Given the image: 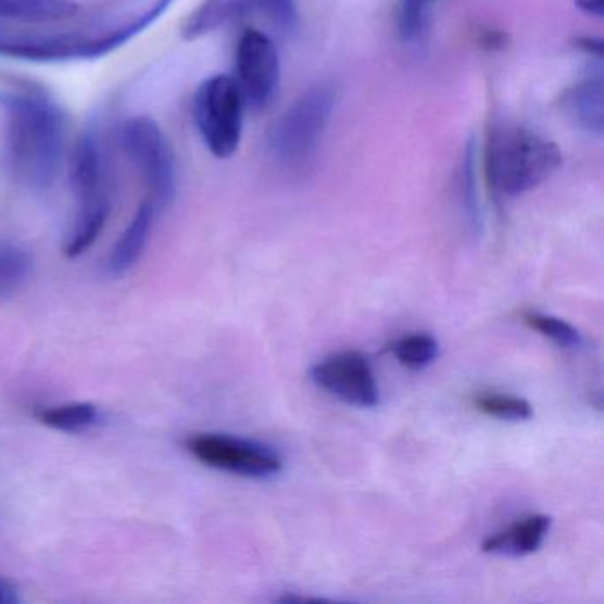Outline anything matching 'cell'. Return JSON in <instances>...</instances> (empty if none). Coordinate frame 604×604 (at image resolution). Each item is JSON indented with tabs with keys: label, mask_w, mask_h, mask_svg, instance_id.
I'll list each match as a JSON object with an SVG mask.
<instances>
[{
	"label": "cell",
	"mask_w": 604,
	"mask_h": 604,
	"mask_svg": "<svg viewBox=\"0 0 604 604\" xmlns=\"http://www.w3.org/2000/svg\"><path fill=\"white\" fill-rule=\"evenodd\" d=\"M578 47L580 49L586 50V52L592 53L595 58L601 59L603 58V41L601 39L594 38H580L578 41Z\"/></svg>",
	"instance_id": "25"
},
{
	"label": "cell",
	"mask_w": 604,
	"mask_h": 604,
	"mask_svg": "<svg viewBox=\"0 0 604 604\" xmlns=\"http://www.w3.org/2000/svg\"><path fill=\"white\" fill-rule=\"evenodd\" d=\"M72 187L77 196V216L64 246L67 257H78L91 249L111 215L105 159L91 134L78 139L72 156Z\"/></svg>",
	"instance_id": "3"
},
{
	"label": "cell",
	"mask_w": 604,
	"mask_h": 604,
	"mask_svg": "<svg viewBox=\"0 0 604 604\" xmlns=\"http://www.w3.org/2000/svg\"><path fill=\"white\" fill-rule=\"evenodd\" d=\"M78 13L75 0H0V20L20 24H55Z\"/></svg>",
	"instance_id": "15"
},
{
	"label": "cell",
	"mask_w": 604,
	"mask_h": 604,
	"mask_svg": "<svg viewBox=\"0 0 604 604\" xmlns=\"http://www.w3.org/2000/svg\"><path fill=\"white\" fill-rule=\"evenodd\" d=\"M431 2H432V0H431Z\"/></svg>",
	"instance_id": "27"
},
{
	"label": "cell",
	"mask_w": 604,
	"mask_h": 604,
	"mask_svg": "<svg viewBox=\"0 0 604 604\" xmlns=\"http://www.w3.org/2000/svg\"><path fill=\"white\" fill-rule=\"evenodd\" d=\"M564 106L583 130L601 137L604 131V83L601 72L571 87L564 97Z\"/></svg>",
	"instance_id": "14"
},
{
	"label": "cell",
	"mask_w": 604,
	"mask_h": 604,
	"mask_svg": "<svg viewBox=\"0 0 604 604\" xmlns=\"http://www.w3.org/2000/svg\"><path fill=\"white\" fill-rule=\"evenodd\" d=\"M154 213H156V206L148 197L140 204L125 232L121 235L119 241L112 249L111 257H109V272L114 277L125 275L128 269L139 263L140 257L144 254L146 246H148L151 229H153Z\"/></svg>",
	"instance_id": "13"
},
{
	"label": "cell",
	"mask_w": 604,
	"mask_h": 604,
	"mask_svg": "<svg viewBox=\"0 0 604 604\" xmlns=\"http://www.w3.org/2000/svg\"><path fill=\"white\" fill-rule=\"evenodd\" d=\"M475 408L485 413L488 417L511 420V423H523L532 418V404L527 399L508 393H482L475 398Z\"/></svg>",
	"instance_id": "21"
},
{
	"label": "cell",
	"mask_w": 604,
	"mask_h": 604,
	"mask_svg": "<svg viewBox=\"0 0 604 604\" xmlns=\"http://www.w3.org/2000/svg\"><path fill=\"white\" fill-rule=\"evenodd\" d=\"M8 156L22 185L47 190L59 178L66 146V119L55 103L39 95L4 98Z\"/></svg>",
	"instance_id": "1"
},
{
	"label": "cell",
	"mask_w": 604,
	"mask_h": 604,
	"mask_svg": "<svg viewBox=\"0 0 604 604\" xmlns=\"http://www.w3.org/2000/svg\"><path fill=\"white\" fill-rule=\"evenodd\" d=\"M235 80L250 109L260 111L268 105L280 83V59L269 36L257 29L241 34L236 47Z\"/></svg>",
	"instance_id": "9"
},
{
	"label": "cell",
	"mask_w": 604,
	"mask_h": 604,
	"mask_svg": "<svg viewBox=\"0 0 604 604\" xmlns=\"http://www.w3.org/2000/svg\"><path fill=\"white\" fill-rule=\"evenodd\" d=\"M156 22L153 11H146L139 18L121 25L100 38L83 36H30V38H8L0 36V55L5 58L38 61V63H61L75 59H98L121 49L135 36L144 33Z\"/></svg>",
	"instance_id": "6"
},
{
	"label": "cell",
	"mask_w": 604,
	"mask_h": 604,
	"mask_svg": "<svg viewBox=\"0 0 604 604\" xmlns=\"http://www.w3.org/2000/svg\"><path fill=\"white\" fill-rule=\"evenodd\" d=\"M121 148L139 171L154 206H167L176 193V156L156 121L137 115L121 126Z\"/></svg>",
	"instance_id": "7"
},
{
	"label": "cell",
	"mask_w": 604,
	"mask_h": 604,
	"mask_svg": "<svg viewBox=\"0 0 604 604\" xmlns=\"http://www.w3.org/2000/svg\"><path fill=\"white\" fill-rule=\"evenodd\" d=\"M475 159H477V151H475L474 140H470L466 146L465 160L461 168V201L471 232H479L482 229V212H480L479 193H477Z\"/></svg>",
	"instance_id": "22"
},
{
	"label": "cell",
	"mask_w": 604,
	"mask_h": 604,
	"mask_svg": "<svg viewBox=\"0 0 604 604\" xmlns=\"http://www.w3.org/2000/svg\"><path fill=\"white\" fill-rule=\"evenodd\" d=\"M255 16L266 20L280 33H293L298 29L297 0H257Z\"/></svg>",
	"instance_id": "23"
},
{
	"label": "cell",
	"mask_w": 604,
	"mask_h": 604,
	"mask_svg": "<svg viewBox=\"0 0 604 604\" xmlns=\"http://www.w3.org/2000/svg\"><path fill=\"white\" fill-rule=\"evenodd\" d=\"M188 451L202 465L249 479H268L282 470V457L272 446L221 432L188 438Z\"/></svg>",
	"instance_id": "8"
},
{
	"label": "cell",
	"mask_w": 604,
	"mask_h": 604,
	"mask_svg": "<svg viewBox=\"0 0 604 604\" xmlns=\"http://www.w3.org/2000/svg\"><path fill=\"white\" fill-rule=\"evenodd\" d=\"M18 601L15 589L8 581L0 578V604H13Z\"/></svg>",
	"instance_id": "26"
},
{
	"label": "cell",
	"mask_w": 604,
	"mask_h": 604,
	"mask_svg": "<svg viewBox=\"0 0 604 604\" xmlns=\"http://www.w3.org/2000/svg\"><path fill=\"white\" fill-rule=\"evenodd\" d=\"M562 153L553 140L527 126L494 125L486 146V174L494 196L514 199L552 178Z\"/></svg>",
	"instance_id": "2"
},
{
	"label": "cell",
	"mask_w": 604,
	"mask_h": 604,
	"mask_svg": "<svg viewBox=\"0 0 604 604\" xmlns=\"http://www.w3.org/2000/svg\"><path fill=\"white\" fill-rule=\"evenodd\" d=\"M312 381L342 403L356 408H375L379 387L369 360L358 351H341L317 362L311 370Z\"/></svg>",
	"instance_id": "10"
},
{
	"label": "cell",
	"mask_w": 604,
	"mask_h": 604,
	"mask_svg": "<svg viewBox=\"0 0 604 604\" xmlns=\"http://www.w3.org/2000/svg\"><path fill=\"white\" fill-rule=\"evenodd\" d=\"M337 89L331 83L309 87L269 128L268 146L274 159L288 167L303 165L314 156L336 109Z\"/></svg>",
	"instance_id": "4"
},
{
	"label": "cell",
	"mask_w": 604,
	"mask_h": 604,
	"mask_svg": "<svg viewBox=\"0 0 604 604\" xmlns=\"http://www.w3.org/2000/svg\"><path fill=\"white\" fill-rule=\"evenodd\" d=\"M576 5H578L583 13H587V15L603 18L604 0H576Z\"/></svg>",
	"instance_id": "24"
},
{
	"label": "cell",
	"mask_w": 604,
	"mask_h": 604,
	"mask_svg": "<svg viewBox=\"0 0 604 604\" xmlns=\"http://www.w3.org/2000/svg\"><path fill=\"white\" fill-rule=\"evenodd\" d=\"M243 106L246 101L232 77L213 75L197 87L193 121L204 144L216 159H230L240 148Z\"/></svg>",
	"instance_id": "5"
},
{
	"label": "cell",
	"mask_w": 604,
	"mask_h": 604,
	"mask_svg": "<svg viewBox=\"0 0 604 604\" xmlns=\"http://www.w3.org/2000/svg\"><path fill=\"white\" fill-rule=\"evenodd\" d=\"M431 0H403L399 8V36L408 47H420L429 34Z\"/></svg>",
	"instance_id": "20"
},
{
	"label": "cell",
	"mask_w": 604,
	"mask_h": 604,
	"mask_svg": "<svg viewBox=\"0 0 604 604\" xmlns=\"http://www.w3.org/2000/svg\"><path fill=\"white\" fill-rule=\"evenodd\" d=\"M33 268L29 252L15 246H0V300L22 288Z\"/></svg>",
	"instance_id": "18"
},
{
	"label": "cell",
	"mask_w": 604,
	"mask_h": 604,
	"mask_svg": "<svg viewBox=\"0 0 604 604\" xmlns=\"http://www.w3.org/2000/svg\"><path fill=\"white\" fill-rule=\"evenodd\" d=\"M257 0H202L196 10L183 20L179 34L187 41L204 38L235 20L255 13Z\"/></svg>",
	"instance_id": "12"
},
{
	"label": "cell",
	"mask_w": 604,
	"mask_h": 604,
	"mask_svg": "<svg viewBox=\"0 0 604 604\" xmlns=\"http://www.w3.org/2000/svg\"><path fill=\"white\" fill-rule=\"evenodd\" d=\"M390 351L406 369L420 370L437 360L440 344L429 334H410L393 341Z\"/></svg>",
	"instance_id": "17"
},
{
	"label": "cell",
	"mask_w": 604,
	"mask_h": 604,
	"mask_svg": "<svg viewBox=\"0 0 604 604\" xmlns=\"http://www.w3.org/2000/svg\"><path fill=\"white\" fill-rule=\"evenodd\" d=\"M38 420L58 431L80 432L97 424L98 408L91 403L61 404L38 412Z\"/></svg>",
	"instance_id": "16"
},
{
	"label": "cell",
	"mask_w": 604,
	"mask_h": 604,
	"mask_svg": "<svg viewBox=\"0 0 604 604\" xmlns=\"http://www.w3.org/2000/svg\"><path fill=\"white\" fill-rule=\"evenodd\" d=\"M550 528H552L550 516L533 514L486 539L482 550L490 555L508 556V558L532 555L542 546V542L546 541Z\"/></svg>",
	"instance_id": "11"
},
{
	"label": "cell",
	"mask_w": 604,
	"mask_h": 604,
	"mask_svg": "<svg viewBox=\"0 0 604 604\" xmlns=\"http://www.w3.org/2000/svg\"><path fill=\"white\" fill-rule=\"evenodd\" d=\"M523 322L527 327L538 331L542 337L555 342L566 350H580L583 345V336L578 328L572 327L571 323L564 322L561 317L542 314V312H527L523 316Z\"/></svg>",
	"instance_id": "19"
}]
</instances>
